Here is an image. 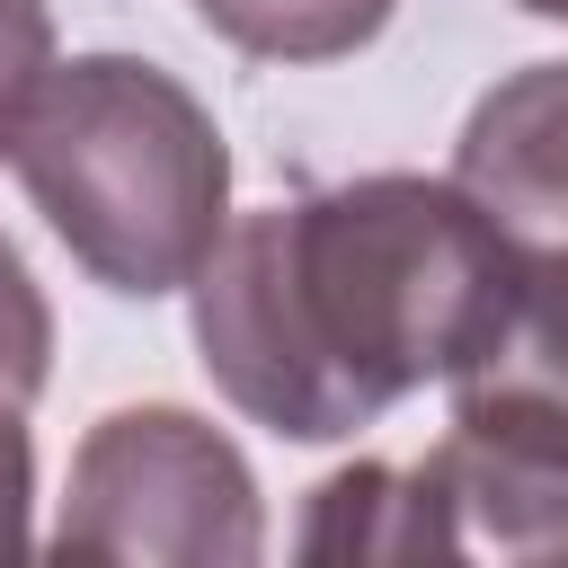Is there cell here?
Here are the masks:
<instances>
[{
    "mask_svg": "<svg viewBox=\"0 0 568 568\" xmlns=\"http://www.w3.org/2000/svg\"><path fill=\"white\" fill-rule=\"evenodd\" d=\"M44 373H53V311L27 275V257L0 240V399L27 408L44 390Z\"/></svg>",
    "mask_w": 568,
    "mask_h": 568,
    "instance_id": "52a82bcc",
    "label": "cell"
},
{
    "mask_svg": "<svg viewBox=\"0 0 568 568\" xmlns=\"http://www.w3.org/2000/svg\"><path fill=\"white\" fill-rule=\"evenodd\" d=\"M399 0H195V18L257 62H337L390 27Z\"/></svg>",
    "mask_w": 568,
    "mask_h": 568,
    "instance_id": "8992f818",
    "label": "cell"
},
{
    "mask_svg": "<svg viewBox=\"0 0 568 568\" xmlns=\"http://www.w3.org/2000/svg\"><path fill=\"white\" fill-rule=\"evenodd\" d=\"M36 444H27V408L0 399V559H18L36 541Z\"/></svg>",
    "mask_w": 568,
    "mask_h": 568,
    "instance_id": "9c48e42d",
    "label": "cell"
},
{
    "mask_svg": "<svg viewBox=\"0 0 568 568\" xmlns=\"http://www.w3.org/2000/svg\"><path fill=\"white\" fill-rule=\"evenodd\" d=\"M515 9H532V18H559V27H568V0H515Z\"/></svg>",
    "mask_w": 568,
    "mask_h": 568,
    "instance_id": "30bf717a",
    "label": "cell"
},
{
    "mask_svg": "<svg viewBox=\"0 0 568 568\" xmlns=\"http://www.w3.org/2000/svg\"><path fill=\"white\" fill-rule=\"evenodd\" d=\"M44 231L106 293H178L231 222V151L186 80L142 53L53 62L9 133Z\"/></svg>",
    "mask_w": 568,
    "mask_h": 568,
    "instance_id": "7a4b0ae2",
    "label": "cell"
},
{
    "mask_svg": "<svg viewBox=\"0 0 568 568\" xmlns=\"http://www.w3.org/2000/svg\"><path fill=\"white\" fill-rule=\"evenodd\" d=\"M515 284V248L453 178H346L222 222L195 293L213 390L284 444H337L453 382Z\"/></svg>",
    "mask_w": 568,
    "mask_h": 568,
    "instance_id": "6da1fadb",
    "label": "cell"
},
{
    "mask_svg": "<svg viewBox=\"0 0 568 568\" xmlns=\"http://www.w3.org/2000/svg\"><path fill=\"white\" fill-rule=\"evenodd\" d=\"M44 71H53V18H44V0H0V151H9V133H18V115H27V98H36Z\"/></svg>",
    "mask_w": 568,
    "mask_h": 568,
    "instance_id": "ba28073f",
    "label": "cell"
},
{
    "mask_svg": "<svg viewBox=\"0 0 568 568\" xmlns=\"http://www.w3.org/2000/svg\"><path fill=\"white\" fill-rule=\"evenodd\" d=\"M62 559H142V568H248L266 550L257 479L222 426L195 408H106L53 515Z\"/></svg>",
    "mask_w": 568,
    "mask_h": 568,
    "instance_id": "3957f363",
    "label": "cell"
},
{
    "mask_svg": "<svg viewBox=\"0 0 568 568\" xmlns=\"http://www.w3.org/2000/svg\"><path fill=\"white\" fill-rule=\"evenodd\" d=\"M444 390H453L462 435H488V444H515V453L568 470V248L515 257L488 346Z\"/></svg>",
    "mask_w": 568,
    "mask_h": 568,
    "instance_id": "5b68a950",
    "label": "cell"
},
{
    "mask_svg": "<svg viewBox=\"0 0 568 568\" xmlns=\"http://www.w3.org/2000/svg\"><path fill=\"white\" fill-rule=\"evenodd\" d=\"M453 186L497 222L515 257L568 248V62H524L470 106Z\"/></svg>",
    "mask_w": 568,
    "mask_h": 568,
    "instance_id": "277c9868",
    "label": "cell"
}]
</instances>
